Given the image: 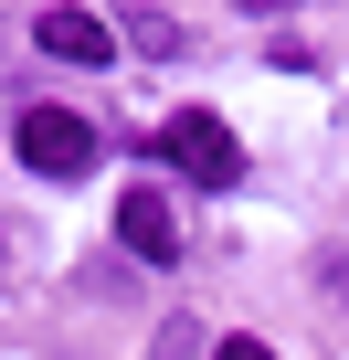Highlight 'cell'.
I'll return each instance as SVG.
<instances>
[{
  "label": "cell",
  "mask_w": 349,
  "mask_h": 360,
  "mask_svg": "<svg viewBox=\"0 0 349 360\" xmlns=\"http://www.w3.org/2000/svg\"><path fill=\"white\" fill-rule=\"evenodd\" d=\"M159 159L180 169V180H202V191H233V180H244V148H233V127L212 106H180V117H169L159 127Z\"/></svg>",
  "instance_id": "cell-1"
},
{
  "label": "cell",
  "mask_w": 349,
  "mask_h": 360,
  "mask_svg": "<svg viewBox=\"0 0 349 360\" xmlns=\"http://www.w3.org/2000/svg\"><path fill=\"white\" fill-rule=\"evenodd\" d=\"M11 148H22V169H43V180H85L96 169V127L74 117V106H22V127H11Z\"/></svg>",
  "instance_id": "cell-2"
},
{
  "label": "cell",
  "mask_w": 349,
  "mask_h": 360,
  "mask_svg": "<svg viewBox=\"0 0 349 360\" xmlns=\"http://www.w3.org/2000/svg\"><path fill=\"white\" fill-rule=\"evenodd\" d=\"M32 43H43L53 64H74V75H106V64H117V32H106L96 11H74V0H64V11H43V22H32Z\"/></svg>",
  "instance_id": "cell-3"
},
{
  "label": "cell",
  "mask_w": 349,
  "mask_h": 360,
  "mask_svg": "<svg viewBox=\"0 0 349 360\" xmlns=\"http://www.w3.org/2000/svg\"><path fill=\"white\" fill-rule=\"evenodd\" d=\"M117 244H127L138 265H180V212H169L148 180H138V191L117 202Z\"/></svg>",
  "instance_id": "cell-4"
},
{
  "label": "cell",
  "mask_w": 349,
  "mask_h": 360,
  "mask_svg": "<svg viewBox=\"0 0 349 360\" xmlns=\"http://www.w3.org/2000/svg\"><path fill=\"white\" fill-rule=\"evenodd\" d=\"M127 43L138 53H180V22H169V11H127Z\"/></svg>",
  "instance_id": "cell-5"
},
{
  "label": "cell",
  "mask_w": 349,
  "mask_h": 360,
  "mask_svg": "<svg viewBox=\"0 0 349 360\" xmlns=\"http://www.w3.org/2000/svg\"><path fill=\"white\" fill-rule=\"evenodd\" d=\"M212 360H275V349H265V339H223Z\"/></svg>",
  "instance_id": "cell-6"
},
{
  "label": "cell",
  "mask_w": 349,
  "mask_h": 360,
  "mask_svg": "<svg viewBox=\"0 0 349 360\" xmlns=\"http://www.w3.org/2000/svg\"><path fill=\"white\" fill-rule=\"evenodd\" d=\"M233 11H265V22H275V11H296V0H233Z\"/></svg>",
  "instance_id": "cell-7"
}]
</instances>
